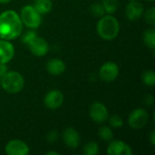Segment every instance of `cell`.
Returning a JSON list of instances; mask_svg holds the SVG:
<instances>
[{
  "label": "cell",
  "instance_id": "6da1fadb",
  "mask_svg": "<svg viewBox=\"0 0 155 155\" xmlns=\"http://www.w3.org/2000/svg\"><path fill=\"white\" fill-rule=\"evenodd\" d=\"M23 23L19 15L14 10H6L0 14V38L15 40L22 35Z\"/></svg>",
  "mask_w": 155,
  "mask_h": 155
},
{
  "label": "cell",
  "instance_id": "7a4b0ae2",
  "mask_svg": "<svg viewBox=\"0 0 155 155\" xmlns=\"http://www.w3.org/2000/svg\"><path fill=\"white\" fill-rule=\"evenodd\" d=\"M96 31L102 39L111 41L117 37L120 32V24L112 15H103L97 23Z\"/></svg>",
  "mask_w": 155,
  "mask_h": 155
},
{
  "label": "cell",
  "instance_id": "3957f363",
  "mask_svg": "<svg viewBox=\"0 0 155 155\" xmlns=\"http://www.w3.org/2000/svg\"><path fill=\"white\" fill-rule=\"evenodd\" d=\"M0 84L6 93L17 94L23 90L25 79L23 75L16 71H7L0 78Z\"/></svg>",
  "mask_w": 155,
  "mask_h": 155
},
{
  "label": "cell",
  "instance_id": "277c9868",
  "mask_svg": "<svg viewBox=\"0 0 155 155\" xmlns=\"http://www.w3.org/2000/svg\"><path fill=\"white\" fill-rule=\"evenodd\" d=\"M20 19L24 25L31 29H36L42 23L41 14L31 5H25L20 12Z\"/></svg>",
  "mask_w": 155,
  "mask_h": 155
},
{
  "label": "cell",
  "instance_id": "5b68a950",
  "mask_svg": "<svg viewBox=\"0 0 155 155\" xmlns=\"http://www.w3.org/2000/svg\"><path fill=\"white\" fill-rule=\"evenodd\" d=\"M149 122V114L143 108H137L134 110L129 117H128V124L131 128L139 130L143 128Z\"/></svg>",
  "mask_w": 155,
  "mask_h": 155
},
{
  "label": "cell",
  "instance_id": "8992f818",
  "mask_svg": "<svg viewBox=\"0 0 155 155\" xmlns=\"http://www.w3.org/2000/svg\"><path fill=\"white\" fill-rule=\"evenodd\" d=\"M26 45L30 50V52L35 56H38V57L45 56L49 51L48 43L46 42V40H45L43 37L39 36L38 35H36Z\"/></svg>",
  "mask_w": 155,
  "mask_h": 155
},
{
  "label": "cell",
  "instance_id": "52a82bcc",
  "mask_svg": "<svg viewBox=\"0 0 155 155\" xmlns=\"http://www.w3.org/2000/svg\"><path fill=\"white\" fill-rule=\"evenodd\" d=\"M89 116L94 123L103 124L109 117L108 110L103 103L94 102L89 108Z\"/></svg>",
  "mask_w": 155,
  "mask_h": 155
},
{
  "label": "cell",
  "instance_id": "ba28073f",
  "mask_svg": "<svg viewBox=\"0 0 155 155\" xmlns=\"http://www.w3.org/2000/svg\"><path fill=\"white\" fill-rule=\"evenodd\" d=\"M119 75V66L114 62L104 64L99 70V77L106 83L114 82Z\"/></svg>",
  "mask_w": 155,
  "mask_h": 155
},
{
  "label": "cell",
  "instance_id": "9c48e42d",
  "mask_svg": "<svg viewBox=\"0 0 155 155\" xmlns=\"http://www.w3.org/2000/svg\"><path fill=\"white\" fill-rule=\"evenodd\" d=\"M64 103V94L57 89L50 90L46 93L44 98L45 105L51 110H56L62 106Z\"/></svg>",
  "mask_w": 155,
  "mask_h": 155
},
{
  "label": "cell",
  "instance_id": "30bf717a",
  "mask_svg": "<svg viewBox=\"0 0 155 155\" xmlns=\"http://www.w3.org/2000/svg\"><path fill=\"white\" fill-rule=\"evenodd\" d=\"M5 152L8 155H27L30 153V149L24 141L14 139L6 143Z\"/></svg>",
  "mask_w": 155,
  "mask_h": 155
},
{
  "label": "cell",
  "instance_id": "8fae6325",
  "mask_svg": "<svg viewBox=\"0 0 155 155\" xmlns=\"http://www.w3.org/2000/svg\"><path fill=\"white\" fill-rule=\"evenodd\" d=\"M107 153L109 155H131L133 151L132 148L124 142L120 140H112L109 142Z\"/></svg>",
  "mask_w": 155,
  "mask_h": 155
},
{
  "label": "cell",
  "instance_id": "7c38bea8",
  "mask_svg": "<svg viewBox=\"0 0 155 155\" xmlns=\"http://www.w3.org/2000/svg\"><path fill=\"white\" fill-rule=\"evenodd\" d=\"M62 139L64 144L72 149L77 148L81 143V136L79 133L73 127H68L63 132Z\"/></svg>",
  "mask_w": 155,
  "mask_h": 155
},
{
  "label": "cell",
  "instance_id": "4fadbf2b",
  "mask_svg": "<svg viewBox=\"0 0 155 155\" xmlns=\"http://www.w3.org/2000/svg\"><path fill=\"white\" fill-rule=\"evenodd\" d=\"M143 5L136 0H131L125 7V15L130 21H136L140 19L143 16Z\"/></svg>",
  "mask_w": 155,
  "mask_h": 155
},
{
  "label": "cell",
  "instance_id": "5bb4252c",
  "mask_svg": "<svg viewBox=\"0 0 155 155\" xmlns=\"http://www.w3.org/2000/svg\"><path fill=\"white\" fill-rule=\"evenodd\" d=\"M15 55L13 44L5 39H0V64H8Z\"/></svg>",
  "mask_w": 155,
  "mask_h": 155
},
{
  "label": "cell",
  "instance_id": "9a60e30c",
  "mask_svg": "<svg viewBox=\"0 0 155 155\" xmlns=\"http://www.w3.org/2000/svg\"><path fill=\"white\" fill-rule=\"evenodd\" d=\"M46 71L52 75H60L65 71V64L59 58H52L48 60L45 65Z\"/></svg>",
  "mask_w": 155,
  "mask_h": 155
},
{
  "label": "cell",
  "instance_id": "2e32d148",
  "mask_svg": "<svg viewBox=\"0 0 155 155\" xmlns=\"http://www.w3.org/2000/svg\"><path fill=\"white\" fill-rule=\"evenodd\" d=\"M41 15H45L53 9V3L51 0H35L33 5Z\"/></svg>",
  "mask_w": 155,
  "mask_h": 155
},
{
  "label": "cell",
  "instance_id": "e0dca14e",
  "mask_svg": "<svg viewBox=\"0 0 155 155\" xmlns=\"http://www.w3.org/2000/svg\"><path fill=\"white\" fill-rule=\"evenodd\" d=\"M143 40L145 45L152 49L154 50L155 48V29L153 27L148 28L144 31L143 35Z\"/></svg>",
  "mask_w": 155,
  "mask_h": 155
},
{
  "label": "cell",
  "instance_id": "ac0fdd59",
  "mask_svg": "<svg viewBox=\"0 0 155 155\" xmlns=\"http://www.w3.org/2000/svg\"><path fill=\"white\" fill-rule=\"evenodd\" d=\"M102 5L104 8L105 13L108 15H113L118 9V1L117 0H102Z\"/></svg>",
  "mask_w": 155,
  "mask_h": 155
},
{
  "label": "cell",
  "instance_id": "d6986e66",
  "mask_svg": "<svg viewBox=\"0 0 155 155\" xmlns=\"http://www.w3.org/2000/svg\"><path fill=\"white\" fill-rule=\"evenodd\" d=\"M98 135H99L100 139H102L104 142H110L114 138V134H113L112 129L109 126H105V125L99 128Z\"/></svg>",
  "mask_w": 155,
  "mask_h": 155
},
{
  "label": "cell",
  "instance_id": "ffe728a7",
  "mask_svg": "<svg viewBox=\"0 0 155 155\" xmlns=\"http://www.w3.org/2000/svg\"><path fill=\"white\" fill-rule=\"evenodd\" d=\"M143 83L149 87H153L155 84V73L153 70H147L142 74Z\"/></svg>",
  "mask_w": 155,
  "mask_h": 155
},
{
  "label": "cell",
  "instance_id": "44dd1931",
  "mask_svg": "<svg viewBox=\"0 0 155 155\" xmlns=\"http://www.w3.org/2000/svg\"><path fill=\"white\" fill-rule=\"evenodd\" d=\"M89 11L95 17H102L103 15H104V13H105L104 8L102 3H99V2L93 3L90 5Z\"/></svg>",
  "mask_w": 155,
  "mask_h": 155
},
{
  "label": "cell",
  "instance_id": "7402d4cb",
  "mask_svg": "<svg viewBox=\"0 0 155 155\" xmlns=\"http://www.w3.org/2000/svg\"><path fill=\"white\" fill-rule=\"evenodd\" d=\"M99 153V145L95 142H88L84 146V153L85 155H96Z\"/></svg>",
  "mask_w": 155,
  "mask_h": 155
},
{
  "label": "cell",
  "instance_id": "603a6c76",
  "mask_svg": "<svg viewBox=\"0 0 155 155\" xmlns=\"http://www.w3.org/2000/svg\"><path fill=\"white\" fill-rule=\"evenodd\" d=\"M143 15H144V19L145 22L150 25L151 26H154L155 25V8L154 7H151L149 9H147L145 12H143Z\"/></svg>",
  "mask_w": 155,
  "mask_h": 155
},
{
  "label": "cell",
  "instance_id": "cb8c5ba5",
  "mask_svg": "<svg viewBox=\"0 0 155 155\" xmlns=\"http://www.w3.org/2000/svg\"><path fill=\"white\" fill-rule=\"evenodd\" d=\"M108 122L109 124L112 128H121L124 125V121L121 116L114 114L110 117H108Z\"/></svg>",
  "mask_w": 155,
  "mask_h": 155
},
{
  "label": "cell",
  "instance_id": "d4e9b609",
  "mask_svg": "<svg viewBox=\"0 0 155 155\" xmlns=\"http://www.w3.org/2000/svg\"><path fill=\"white\" fill-rule=\"evenodd\" d=\"M36 32L35 31H33V30H28V31H25L23 35L21 36V41L23 44L25 45H27L35 35H36Z\"/></svg>",
  "mask_w": 155,
  "mask_h": 155
},
{
  "label": "cell",
  "instance_id": "484cf974",
  "mask_svg": "<svg viewBox=\"0 0 155 155\" xmlns=\"http://www.w3.org/2000/svg\"><path fill=\"white\" fill-rule=\"evenodd\" d=\"M59 138V133L56 130H52L47 133L46 134V139L50 143H54L58 140Z\"/></svg>",
  "mask_w": 155,
  "mask_h": 155
},
{
  "label": "cell",
  "instance_id": "4316f807",
  "mask_svg": "<svg viewBox=\"0 0 155 155\" xmlns=\"http://www.w3.org/2000/svg\"><path fill=\"white\" fill-rule=\"evenodd\" d=\"M7 65L5 64H0V78L7 72Z\"/></svg>",
  "mask_w": 155,
  "mask_h": 155
},
{
  "label": "cell",
  "instance_id": "83f0119b",
  "mask_svg": "<svg viewBox=\"0 0 155 155\" xmlns=\"http://www.w3.org/2000/svg\"><path fill=\"white\" fill-rule=\"evenodd\" d=\"M145 104H146V105H152L153 104V95L149 94V95H147L145 97Z\"/></svg>",
  "mask_w": 155,
  "mask_h": 155
},
{
  "label": "cell",
  "instance_id": "f1b7e54d",
  "mask_svg": "<svg viewBox=\"0 0 155 155\" xmlns=\"http://www.w3.org/2000/svg\"><path fill=\"white\" fill-rule=\"evenodd\" d=\"M149 140H150V143H151L153 145H155V132L154 131H153V132L150 134Z\"/></svg>",
  "mask_w": 155,
  "mask_h": 155
},
{
  "label": "cell",
  "instance_id": "f546056e",
  "mask_svg": "<svg viewBox=\"0 0 155 155\" xmlns=\"http://www.w3.org/2000/svg\"><path fill=\"white\" fill-rule=\"evenodd\" d=\"M46 155H59V153L57 152H54V151H50V152H47Z\"/></svg>",
  "mask_w": 155,
  "mask_h": 155
},
{
  "label": "cell",
  "instance_id": "4dcf8cb0",
  "mask_svg": "<svg viewBox=\"0 0 155 155\" xmlns=\"http://www.w3.org/2000/svg\"><path fill=\"white\" fill-rule=\"evenodd\" d=\"M11 0H0V4H7L9 3Z\"/></svg>",
  "mask_w": 155,
  "mask_h": 155
},
{
  "label": "cell",
  "instance_id": "1f68e13d",
  "mask_svg": "<svg viewBox=\"0 0 155 155\" xmlns=\"http://www.w3.org/2000/svg\"><path fill=\"white\" fill-rule=\"evenodd\" d=\"M146 1H149V2H153L154 0H146Z\"/></svg>",
  "mask_w": 155,
  "mask_h": 155
},
{
  "label": "cell",
  "instance_id": "d6a6232c",
  "mask_svg": "<svg viewBox=\"0 0 155 155\" xmlns=\"http://www.w3.org/2000/svg\"><path fill=\"white\" fill-rule=\"evenodd\" d=\"M0 88H1V84H0Z\"/></svg>",
  "mask_w": 155,
  "mask_h": 155
},
{
  "label": "cell",
  "instance_id": "836d02e7",
  "mask_svg": "<svg viewBox=\"0 0 155 155\" xmlns=\"http://www.w3.org/2000/svg\"><path fill=\"white\" fill-rule=\"evenodd\" d=\"M130 1H131V0H130Z\"/></svg>",
  "mask_w": 155,
  "mask_h": 155
}]
</instances>
